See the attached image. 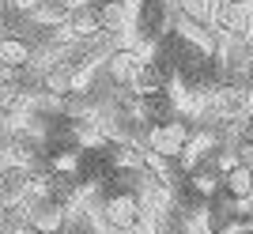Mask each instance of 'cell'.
Returning <instances> with one entry per match:
<instances>
[{"label": "cell", "mask_w": 253, "mask_h": 234, "mask_svg": "<svg viewBox=\"0 0 253 234\" xmlns=\"http://www.w3.org/2000/svg\"><path fill=\"white\" fill-rule=\"evenodd\" d=\"M234 234H253V223H246V227H238Z\"/></svg>", "instance_id": "obj_22"}, {"label": "cell", "mask_w": 253, "mask_h": 234, "mask_svg": "<svg viewBox=\"0 0 253 234\" xmlns=\"http://www.w3.org/2000/svg\"><path fill=\"white\" fill-rule=\"evenodd\" d=\"M42 189L49 193L53 200L76 208V204H84V196H87V181L76 174V166H53L42 178Z\"/></svg>", "instance_id": "obj_6"}, {"label": "cell", "mask_w": 253, "mask_h": 234, "mask_svg": "<svg viewBox=\"0 0 253 234\" xmlns=\"http://www.w3.org/2000/svg\"><path fill=\"white\" fill-rule=\"evenodd\" d=\"M234 136H238V144H253V110L242 121H234Z\"/></svg>", "instance_id": "obj_19"}, {"label": "cell", "mask_w": 253, "mask_h": 234, "mask_svg": "<svg viewBox=\"0 0 253 234\" xmlns=\"http://www.w3.org/2000/svg\"><path fill=\"white\" fill-rule=\"evenodd\" d=\"M201 234H204V231H201Z\"/></svg>", "instance_id": "obj_24"}, {"label": "cell", "mask_w": 253, "mask_h": 234, "mask_svg": "<svg viewBox=\"0 0 253 234\" xmlns=\"http://www.w3.org/2000/svg\"><path fill=\"white\" fill-rule=\"evenodd\" d=\"M38 0H4V8H15V11H31Z\"/></svg>", "instance_id": "obj_21"}, {"label": "cell", "mask_w": 253, "mask_h": 234, "mask_svg": "<svg viewBox=\"0 0 253 234\" xmlns=\"http://www.w3.org/2000/svg\"><path fill=\"white\" fill-rule=\"evenodd\" d=\"M204 110H211L215 117H223V121H231V125H234V121H242V117L253 110V91H246V87L223 79V83L211 91V98L204 102Z\"/></svg>", "instance_id": "obj_5"}, {"label": "cell", "mask_w": 253, "mask_h": 234, "mask_svg": "<svg viewBox=\"0 0 253 234\" xmlns=\"http://www.w3.org/2000/svg\"><path fill=\"white\" fill-rule=\"evenodd\" d=\"M23 208H27V219H31L34 234H64L68 223H72V212H76L68 204L53 200L42 185H34V189L23 196Z\"/></svg>", "instance_id": "obj_2"}, {"label": "cell", "mask_w": 253, "mask_h": 234, "mask_svg": "<svg viewBox=\"0 0 253 234\" xmlns=\"http://www.w3.org/2000/svg\"><path fill=\"white\" fill-rule=\"evenodd\" d=\"M23 231H31L27 208L23 204H4V234H23Z\"/></svg>", "instance_id": "obj_18"}, {"label": "cell", "mask_w": 253, "mask_h": 234, "mask_svg": "<svg viewBox=\"0 0 253 234\" xmlns=\"http://www.w3.org/2000/svg\"><path fill=\"white\" fill-rule=\"evenodd\" d=\"M250 223V215H246V208L242 204H234L231 196H211L208 200V208H204V215H201V231L204 234H234L238 227H246Z\"/></svg>", "instance_id": "obj_3"}, {"label": "cell", "mask_w": 253, "mask_h": 234, "mask_svg": "<svg viewBox=\"0 0 253 234\" xmlns=\"http://www.w3.org/2000/svg\"><path fill=\"white\" fill-rule=\"evenodd\" d=\"M238 162H246L253 170V144H238Z\"/></svg>", "instance_id": "obj_20"}, {"label": "cell", "mask_w": 253, "mask_h": 234, "mask_svg": "<svg viewBox=\"0 0 253 234\" xmlns=\"http://www.w3.org/2000/svg\"><path fill=\"white\" fill-rule=\"evenodd\" d=\"M174 4H178V15H185V19L211 23V15H215V4H219V0H174Z\"/></svg>", "instance_id": "obj_17"}, {"label": "cell", "mask_w": 253, "mask_h": 234, "mask_svg": "<svg viewBox=\"0 0 253 234\" xmlns=\"http://www.w3.org/2000/svg\"><path fill=\"white\" fill-rule=\"evenodd\" d=\"M34 170L23 166V162H4V178H0V193H4V204H23V196L34 189Z\"/></svg>", "instance_id": "obj_12"}, {"label": "cell", "mask_w": 253, "mask_h": 234, "mask_svg": "<svg viewBox=\"0 0 253 234\" xmlns=\"http://www.w3.org/2000/svg\"><path fill=\"white\" fill-rule=\"evenodd\" d=\"M140 117L148 125H163V121H174V117L185 114V102L178 98V91H155V95H136Z\"/></svg>", "instance_id": "obj_9"}, {"label": "cell", "mask_w": 253, "mask_h": 234, "mask_svg": "<svg viewBox=\"0 0 253 234\" xmlns=\"http://www.w3.org/2000/svg\"><path fill=\"white\" fill-rule=\"evenodd\" d=\"M174 87H178L174 64H167L163 57H144L136 79H132V91L136 95H155V91H174Z\"/></svg>", "instance_id": "obj_8"}, {"label": "cell", "mask_w": 253, "mask_h": 234, "mask_svg": "<svg viewBox=\"0 0 253 234\" xmlns=\"http://www.w3.org/2000/svg\"><path fill=\"white\" fill-rule=\"evenodd\" d=\"M144 57H148V53H140L132 42H125V45H117L114 53L102 61V68H106V76H110L117 87H132V79H136Z\"/></svg>", "instance_id": "obj_10"}, {"label": "cell", "mask_w": 253, "mask_h": 234, "mask_svg": "<svg viewBox=\"0 0 253 234\" xmlns=\"http://www.w3.org/2000/svg\"><path fill=\"white\" fill-rule=\"evenodd\" d=\"M0 61H4V76H19V72H27V68H34V64L42 61V53H38V45L27 34H4Z\"/></svg>", "instance_id": "obj_7"}, {"label": "cell", "mask_w": 253, "mask_h": 234, "mask_svg": "<svg viewBox=\"0 0 253 234\" xmlns=\"http://www.w3.org/2000/svg\"><path fill=\"white\" fill-rule=\"evenodd\" d=\"M23 234H34V231H23Z\"/></svg>", "instance_id": "obj_23"}, {"label": "cell", "mask_w": 253, "mask_h": 234, "mask_svg": "<svg viewBox=\"0 0 253 234\" xmlns=\"http://www.w3.org/2000/svg\"><path fill=\"white\" fill-rule=\"evenodd\" d=\"M148 234H201V219H193L185 208L170 204V208H163L159 215H151Z\"/></svg>", "instance_id": "obj_13"}, {"label": "cell", "mask_w": 253, "mask_h": 234, "mask_svg": "<svg viewBox=\"0 0 253 234\" xmlns=\"http://www.w3.org/2000/svg\"><path fill=\"white\" fill-rule=\"evenodd\" d=\"M193 140H197V121H193V114H181V117H174V121L151 125L148 151L151 155H163V159H181L185 162Z\"/></svg>", "instance_id": "obj_1"}, {"label": "cell", "mask_w": 253, "mask_h": 234, "mask_svg": "<svg viewBox=\"0 0 253 234\" xmlns=\"http://www.w3.org/2000/svg\"><path fill=\"white\" fill-rule=\"evenodd\" d=\"M84 83V76L76 72L64 57H42V91H53V95H68Z\"/></svg>", "instance_id": "obj_11"}, {"label": "cell", "mask_w": 253, "mask_h": 234, "mask_svg": "<svg viewBox=\"0 0 253 234\" xmlns=\"http://www.w3.org/2000/svg\"><path fill=\"white\" fill-rule=\"evenodd\" d=\"M211 23L223 38H253V0H219Z\"/></svg>", "instance_id": "obj_4"}, {"label": "cell", "mask_w": 253, "mask_h": 234, "mask_svg": "<svg viewBox=\"0 0 253 234\" xmlns=\"http://www.w3.org/2000/svg\"><path fill=\"white\" fill-rule=\"evenodd\" d=\"M68 34L72 38H98L102 34V23H98V8L91 0H80L72 8V19H68Z\"/></svg>", "instance_id": "obj_16"}, {"label": "cell", "mask_w": 253, "mask_h": 234, "mask_svg": "<svg viewBox=\"0 0 253 234\" xmlns=\"http://www.w3.org/2000/svg\"><path fill=\"white\" fill-rule=\"evenodd\" d=\"M223 196H231V200L242 204V208L253 204V170L246 166V162L227 166V174H223Z\"/></svg>", "instance_id": "obj_15"}, {"label": "cell", "mask_w": 253, "mask_h": 234, "mask_svg": "<svg viewBox=\"0 0 253 234\" xmlns=\"http://www.w3.org/2000/svg\"><path fill=\"white\" fill-rule=\"evenodd\" d=\"M72 0H38L27 15H31L34 27H53V31H68V19H72Z\"/></svg>", "instance_id": "obj_14"}]
</instances>
